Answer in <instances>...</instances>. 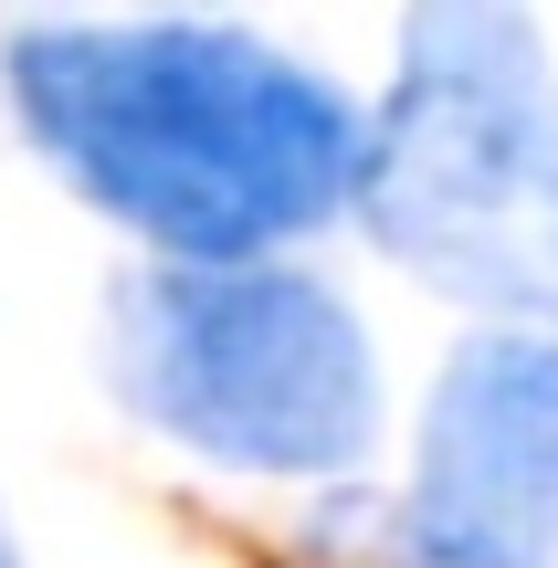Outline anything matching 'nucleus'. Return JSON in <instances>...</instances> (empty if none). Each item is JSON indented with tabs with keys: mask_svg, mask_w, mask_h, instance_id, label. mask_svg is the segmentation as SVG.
Instances as JSON below:
<instances>
[{
	"mask_svg": "<svg viewBox=\"0 0 558 568\" xmlns=\"http://www.w3.org/2000/svg\"><path fill=\"white\" fill-rule=\"evenodd\" d=\"M11 105L105 222L201 274L316 232L369 169L358 105L232 21H32Z\"/></svg>",
	"mask_w": 558,
	"mask_h": 568,
	"instance_id": "1",
	"label": "nucleus"
},
{
	"mask_svg": "<svg viewBox=\"0 0 558 568\" xmlns=\"http://www.w3.org/2000/svg\"><path fill=\"white\" fill-rule=\"evenodd\" d=\"M400 548L412 568H558V337H475L433 379Z\"/></svg>",
	"mask_w": 558,
	"mask_h": 568,
	"instance_id": "4",
	"label": "nucleus"
},
{
	"mask_svg": "<svg viewBox=\"0 0 558 568\" xmlns=\"http://www.w3.org/2000/svg\"><path fill=\"white\" fill-rule=\"evenodd\" d=\"M358 211L433 295L558 326V74L527 11L433 0L400 21Z\"/></svg>",
	"mask_w": 558,
	"mask_h": 568,
	"instance_id": "2",
	"label": "nucleus"
},
{
	"mask_svg": "<svg viewBox=\"0 0 558 568\" xmlns=\"http://www.w3.org/2000/svg\"><path fill=\"white\" fill-rule=\"evenodd\" d=\"M0 568H21V548H11V527H0Z\"/></svg>",
	"mask_w": 558,
	"mask_h": 568,
	"instance_id": "5",
	"label": "nucleus"
},
{
	"mask_svg": "<svg viewBox=\"0 0 558 568\" xmlns=\"http://www.w3.org/2000/svg\"><path fill=\"white\" fill-rule=\"evenodd\" d=\"M116 389L232 474H348L379 432V358L348 295L285 264H159L116 305Z\"/></svg>",
	"mask_w": 558,
	"mask_h": 568,
	"instance_id": "3",
	"label": "nucleus"
}]
</instances>
